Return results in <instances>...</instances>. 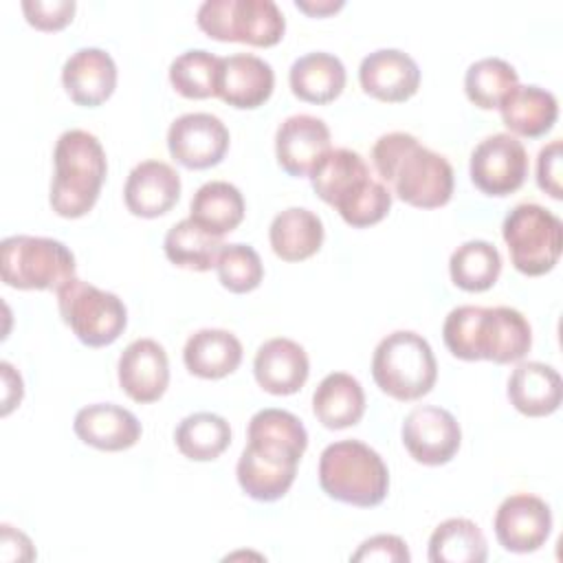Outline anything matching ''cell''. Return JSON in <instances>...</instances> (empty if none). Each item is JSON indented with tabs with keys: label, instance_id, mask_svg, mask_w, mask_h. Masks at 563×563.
<instances>
[{
	"label": "cell",
	"instance_id": "cell-1",
	"mask_svg": "<svg viewBox=\"0 0 563 563\" xmlns=\"http://www.w3.org/2000/svg\"><path fill=\"white\" fill-rule=\"evenodd\" d=\"M246 438L235 466L238 484L251 499H282L292 486L297 464L308 446L306 427L295 413L271 407L253 413Z\"/></svg>",
	"mask_w": 563,
	"mask_h": 563
},
{
	"label": "cell",
	"instance_id": "cell-2",
	"mask_svg": "<svg viewBox=\"0 0 563 563\" xmlns=\"http://www.w3.org/2000/svg\"><path fill=\"white\" fill-rule=\"evenodd\" d=\"M372 163L383 183L411 207L438 209L453 196L451 163L409 132L378 136L372 147Z\"/></svg>",
	"mask_w": 563,
	"mask_h": 563
},
{
	"label": "cell",
	"instance_id": "cell-3",
	"mask_svg": "<svg viewBox=\"0 0 563 563\" xmlns=\"http://www.w3.org/2000/svg\"><path fill=\"white\" fill-rule=\"evenodd\" d=\"M446 350L462 361H521L532 345L528 319L510 306H457L442 325Z\"/></svg>",
	"mask_w": 563,
	"mask_h": 563
},
{
	"label": "cell",
	"instance_id": "cell-4",
	"mask_svg": "<svg viewBox=\"0 0 563 563\" xmlns=\"http://www.w3.org/2000/svg\"><path fill=\"white\" fill-rule=\"evenodd\" d=\"M310 185L354 229L380 222L391 209V189L369 174L358 152L347 147L330 150L310 172Z\"/></svg>",
	"mask_w": 563,
	"mask_h": 563
},
{
	"label": "cell",
	"instance_id": "cell-5",
	"mask_svg": "<svg viewBox=\"0 0 563 563\" xmlns=\"http://www.w3.org/2000/svg\"><path fill=\"white\" fill-rule=\"evenodd\" d=\"M53 165L48 196L53 211L62 218L86 216L95 207L108 174L103 145L86 130H66L55 143Z\"/></svg>",
	"mask_w": 563,
	"mask_h": 563
},
{
	"label": "cell",
	"instance_id": "cell-6",
	"mask_svg": "<svg viewBox=\"0 0 563 563\" xmlns=\"http://www.w3.org/2000/svg\"><path fill=\"white\" fill-rule=\"evenodd\" d=\"M319 484L328 497L341 504L372 508L387 497L389 471L365 442L339 440L321 451Z\"/></svg>",
	"mask_w": 563,
	"mask_h": 563
},
{
	"label": "cell",
	"instance_id": "cell-7",
	"mask_svg": "<svg viewBox=\"0 0 563 563\" xmlns=\"http://www.w3.org/2000/svg\"><path fill=\"white\" fill-rule=\"evenodd\" d=\"M372 376L380 391L409 402L431 391L438 378V363L422 334L396 330L376 345L372 356Z\"/></svg>",
	"mask_w": 563,
	"mask_h": 563
},
{
	"label": "cell",
	"instance_id": "cell-8",
	"mask_svg": "<svg viewBox=\"0 0 563 563\" xmlns=\"http://www.w3.org/2000/svg\"><path fill=\"white\" fill-rule=\"evenodd\" d=\"M2 282L18 290H59L75 277L73 251L53 238L11 235L0 244Z\"/></svg>",
	"mask_w": 563,
	"mask_h": 563
},
{
	"label": "cell",
	"instance_id": "cell-9",
	"mask_svg": "<svg viewBox=\"0 0 563 563\" xmlns=\"http://www.w3.org/2000/svg\"><path fill=\"white\" fill-rule=\"evenodd\" d=\"M501 235L512 266L528 277L550 273L561 257L563 224L559 216L541 205L521 202L510 209L504 218Z\"/></svg>",
	"mask_w": 563,
	"mask_h": 563
},
{
	"label": "cell",
	"instance_id": "cell-10",
	"mask_svg": "<svg viewBox=\"0 0 563 563\" xmlns=\"http://www.w3.org/2000/svg\"><path fill=\"white\" fill-rule=\"evenodd\" d=\"M196 22L213 40L251 46H275L286 31L284 13L273 0H205Z\"/></svg>",
	"mask_w": 563,
	"mask_h": 563
},
{
	"label": "cell",
	"instance_id": "cell-11",
	"mask_svg": "<svg viewBox=\"0 0 563 563\" xmlns=\"http://www.w3.org/2000/svg\"><path fill=\"white\" fill-rule=\"evenodd\" d=\"M57 308L64 323L88 347L114 343L128 325L125 303L114 292L79 277H73L57 290Z\"/></svg>",
	"mask_w": 563,
	"mask_h": 563
},
{
	"label": "cell",
	"instance_id": "cell-12",
	"mask_svg": "<svg viewBox=\"0 0 563 563\" xmlns=\"http://www.w3.org/2000/svg\"><path fill=\"white\" fill-rule=\"evenodd\" d=\"M468 172L482 194L510 196L528 176V152L517 136L497 132L475 145Z\"/></svg>",
	"mask_w": 563,
	"mask_h": 563
},
{
	"label": "cell",
	"instance_id": "cell-13",
	"mask_svg": "<svg viewBox=\"0 0 563 563\" xmlns=\"http://www.w3.org/2000/svg\"><path fill=\"white\" fill-rule=\"evenodd\" d=\"M167 150L183 167L207 169L224 158L229 150V130L216 114L187 112L172 121L167 130Z\"/></svg>",
	"mask_w": 563,
	"mask_h": 563
},
{
	"label": "cell",
	"instance_id": "cell-14",
	"mask_svg": "<svg viewBox=\"0 0 563 563\" xmlns=\"http://www.w3.org/2000/svg\"><path fill=\"white\" fill-rule=\"evenodd\" d=\"M400 433L407 453L427 466L451 462L462 442V431L455 416L435 405H420L411 409Z\"/></svg>",
	"mask_w": 563,
	"mask_h": 563
},
{
	"label": "cell",
	"instance_id": "cell-15",
	"mask_svg": "<svg viewBox=\"0 0 563 563\" xmlns=\"http://www.w3.org/2000/svg\"><path fill=\"white\" fill-rule=\"evenodd\" d=\"M493 528L504 550L528 554L548 541L552 532V510L537 495L515 493L499 504Z\"/></svg>",
	"mask_w": 563,
	"mask_h": 563
},
{
	"label": "cell",
	"instance_id": "cell-16",
	"mask_svg": "<svg viewBox=\"0 0 563 563\" xmlns=\"http://www.w3.org/2000/svg\"><path fill=\"white\" fill-rule=\"evenodd\" d=\"M330 128L312 114H292L275 132V156L290 176H310L317 163L330 152Z\"/></svg>",
	"mask_w": 563,
	"mask_h": 563
},
{
	"label": "cell",
	"instance_id": "cell-17",
	"mask_svg": "<svg viewBox=\"0 0 563 563\" xmlns=\"http://www.w3.org/2000/svg\"><path fill=\"white\" fill-rule=\"evenodd\" d=\"M275 88L273 66L253 55V53H235L220 57L218 66V84L216 97L238 110L260 108Z\"/></svg>",
	"mask_w": 563,
	"mask_h": 563
},
{
	"label": "cell",
	"instance_id": "cell-18",
	"mask_svg": "<svg viewBox=\"0 0 563 563\" xmlns=\"http://www.w3.org/2000/svg\"><path fill=\"white\" fill-rule=\"evenodd\" d=\"M117 374L121 389L134 402H154L169 385L167 352L154 339H136L121 352Z\"/></svg>",
	"mask_w": 563,
	"mask_h": 563
},
{
	"label": "cell",
	"instance_id": "cell-19",
	"mask_svg": "<svg viewBox=\"0 0 563 563\" xmlns=\"http://www.w3.org/2000/svg\"><path fill=\"white\" fill-rule=\"evenodd\" d=\"M361 88L387 103L411 99L420 86V68L411 55L398 48H378L363 57L358 66Z\"/></svg>",
	"mask_w": 563,
	"mask_h": 563
},
{
	"label": "cell",
	"instance_id": "cell-20",
	"mask_svg": "<svg viewBox=\"0 0 563 563\" xmlns=\"http://www.w3.org/2000/svg\"><path fill=\"white\" fill-rule=\"evenodd\" d=\"M180 198V176L163 161H141L128 174L123 200L130 213L139 218H158Z\"/></svg>",
	"mask_w": 563,
	"mask_h": 563
},
{
	"label": "cell",
	"instance_id": "cell-21",
	"mask_svg": "<svg viewBox=\"0 0 563 563\" xmlns=\"http://www.w3.org/2000/svg\"><path fill=\"white\" fill-rule=\"evenodd\" d=\"M62 84L77 106L97 108L108 101L117 88V64L103 48H79L64 64Z\"/></svg>",
	"mask_w": 563,
	"mask_h": 563
},
{
	"label": "cell",
	"instance_id": "cell-22",
	"mask_svg": "<svg viewBox=\"0 0 563 563\" xmlns=\"http://www.w3.org/2000/svg\"><path fill=\"white\" fill-rule=\"evenodd\" d=\"M310 363L306 350L286 336L264 341L253 358V374L260 387L273 396H290L308 380Z\"/></svg>",
	"mask_w": 563,
	"mask_h": 563
},
{
	"label": "cell",
	"instance_id": "cell-23",
	"mask_svg": "<svg viewBox=\"0 0 563 563\" xmlns=\"http://www.w3.org/2000/svg\"><path fill=\"white\" fill-rule=\"evenodd\" d=\"M73 429L77 438L99 451H125L141 438L139 418L114 402H97L81 407L75 416Z\"/></svg>",
	"mask_w": 563,
	"mask_h": 563
},
{
	"label": "cell",
	"instance_id": "cell-24",
	"mask_svg": "<svg viewBox=\"0 0 563 563\" xmlns=\"http://www.w3.org/2000/svg\"><path fill=\"white\" fill-rule=\"evenodd\" d=\"M506 394L510 405L519 413L541 418L559 409L563 383L552 365L539 361H523L512 369Z\"/></svg>",
	"mask_w": 563,
	"mask_h": 563
},
{
	"label": "cell",
	"instance_id": "cell-25",
	"mask_svg": "<svg viewBox=\"0 0 563 563\" xmlns=\"http://www.w3.org/2000/svg\"><path fill=\"white\" fill-rule=\"evenodd\" d=\"M504 125L519 136L537 139L548 134L559 117L556 97L541 86H515L499 103Z\"/></svg>",
	"mask_w": 563,
	"mask_h": 563
},
{
	"label": "cell",
	"instance_id": "cell-26",
	"mask_svg": "<svg viewBox=\"0 0 563 563\" xmlns=\"http://www.w3.org/2000/svg\"><path fill=\"white\" fill-rule=\"evenodd\" d=\"M185 367L200 378H224L242 363L240 339L222 328H202L194 332L183 350Z\"/></svg>",
	"mask_w": 563,
	"mask_h": 563
},
{
	"label": "cell",
	"instance_id": "cell-27",
	"mask_svg": "<svg viewBox=\"0 0 563 563\" xmlns=\"http://www.w3.org/2000/svg\"><path fill=\"white\" fill-rule=\"evenodd\" d=\"M325 231L321 218L306 207H288L279 211L271 227V249L284 262H301L312 257L323 244Z\"/></svg>",
	"mask_w": 563,
	"mask_h": 563
},
{
	"label": "cell",
	"instance_id": "cell-28",
	"mask_svg": "<svg viewBox=\"0 0 563 563\" xmlns=\"http://www.w3.org/2000/svg\"><path fill=\"white\" fill-rule=\"evenodd\" d=\"M290 90L308 103H330L345 88L343 62L325 51H314L297 57L288 73Z\"/></svg>",
	"mask_w": 563,
	"mask_h": 563
},
{
	"label": "cell",
	"instance_id": "cell-29",
	"mask_svg": "<svg viewBox=\"0 0 563 563\" xmlns=\"http://www.w3.org/2000/svg\"><path fill=\"white\" fill-rule=\"evenodd\" d=\"M312 411L328 429L356 424L365 413V391L347 372L328 374L312 394Z\"/></svg>",
	"mask_w": 563,
	"mask_h": 563
},
{
	"label": "cell",
	"instance_id": "cell-30",
	"mask_svg": "<svg viewBox=\"0 0 563 563\" xmlns=\"http://www.w3.org/2000/svg\"><path fill=\"white\" fill-rule=\"evenodd\" d=\"M244 198L240 189L227 180H209L194 194L189 218L207 233L222 238L244 218Z\"/></svg>",
	"mask_w": 563,
	"mask_h": 563
},
{
	"label": "cell",
	"instance_id": "cell-31",
	"mask_svg": "<svg viewBox=\"0 0 563 563\" xmlns=\"http://www.w3.org/2000/svg\"><path fill=\"white\" fill-rule=\"evenodd\" d=\"M486 556V537L471 519L451 517L435 526L429 537L431 563H484Z\"/></svg>",
	"mask_w": 563,
	"mask_h": 563
},
{
	"label": "cell",
	"instance_id": "cell-32",
	"mask_svg": "<svg viewBox=\"0 0 563 563\" xmlns=\"http://www.w3.org/2000/svg\"><path fill=\"white\" fill-rule=\"evenodd\" d=\"M174 442L185 457L194 462H209L220 457L231 444V427L218 413L196 411L178 422Z\"/></svg>",
	"mask_w": 563,
	"mask_h": 563
},
{
	"label": "cell",
	"instance_id": "cell-33",
	"mask_svg": "<svg viewBox=\"0 0 563 563\" xmlns=\"http://www.w3.org/2000/svg\"><path fill=\"white\" fill-rule=\"evenodd\" d=\"M501 273V255L486 240H468L460 244L449 260L451 282L468 292H482L495 286Z\"/></svg>",
	"mask_w": 563,
	"mask_h": 563
},
{
	"label": "cell",
	"instance_id": "cell-34",
	"mask_svg": "<svg viewBox=\"0 0 563 563\" xmlns=\"http://www.w3.org/2000/svg\"><path fill=\"white\" fill-rule=\"evenodd\" d=\"M222 240L207 233L191 218L176 222L163 240V251L167 260L180 268L209 271L216 266Z\"/></svg>",
	"mask_w": 563,
	"mask_h": 563
},
{
	"label": "cell",
	"instance_id": "cell-35",
	"mask_svg": "<svg viewBox=\"0 0 563 563\" xmlns=\"http://www.w3.org/2000/svg\"><path fill=\"white\" fill-rule=\"evenodd\" d=\"M519 84L512 64L501 57H482L473 62L464 75V90L471 103L482 110L499 108L501 99Z\"/></svg>",
	"mask_w": 563,
	"mask_h": 563
},
{
	"label": "cell",
	"instance_id": "cell-36",
	"mask_svg": "<svg viewBox=\"0 0 563 563\" xmlns=\"http://www.w3.org/2000/svg\"><path fill=\"white\" fill-rule=\"evenodd\" d=\"M220 57L205 48H189L169 64V81L187 99L216 97Z\"/></svg>",
	"mask_w": 563,
	"mask_h": 563
},
{
	"label": "cell",
	"instance_id": "cell-37",
	"mask_svg": "<svg viewBox=\"0 0 563 563\" xmlns=\"http://www.w3.org/2000/svg\"><path fill=\"white\" fill-rule=\"evenodd\" d=\"M216 271L220 284L238 295L255 290L264 279V264L257 251L242 242L222 244L216 260Z\"/></svg>",
	"mask_w": 563,
	"mask_h": 563
},
{
	"label": "cell",
	"instance_id": "cell-38",
	"mask_svg": "<svg viewBox=\"0 0 563 563\" xmlns=\"http://www.w3.org/2000/svg\"><path fill=\"white\" fill-rule=\"evenodd\" d=\"M22 11L26 22L40 31H59L75 15L73 0H24Z\"/></svg>",
	"mask_w": 563,
	"mask_h": 563
},
{
	"label": "cell",
	"instance_id": "cell-39",
	"mask_svg": "<svg viewBox=\"0 0 563 563\" xmlns=\"http://www.w3.org/2000/svg\"><path fill=\"white\" fill-rule=\"evenodd\" d=\"M352 561H389V563H407L411 559L407 543L396 534H374L365 539L358 550L350 556Z\"/></svg>",
	"mask_w": 563,
	"mask_h": 563
},
{
	"label": "cell",
	"instance_id": "cell-40",
	"mask_svg": "<svg viewBox=\"0 0 563 563\" xmlns=\"http://www.w3.org/2000/svg\"><path fill=\"white\" fill-rule=\"evenodd\" d=\"M537 185L552 198H561V141L554 139L537 156Z\"/></svg>",
	"mask_w": 563,
	"mask_h": 563
},
{
	"label": "cell",
	"instance_id": "cell-41",
	"mask_svg": "<svg viewBox=\"0 0 563 563\" xmlns=\"http://www.w3.org/2000/svg\"><path fill=\"white\" fill-rule=\"evenodd\" d=\"M295 7L301 9L308 15H328V13L339 11L343 7V0H336V2L334 0H319V2H314V0H297Z\"/></svg>",
	"mask_w": 563,
	"mask_h": 563
}]
</instances>
